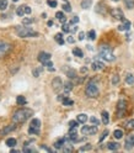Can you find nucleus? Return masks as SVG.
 <instances>
[{"label": "nucleus", "instance_id": "obj_1", "mask_svg": "<svg viewBox=\"0 0 134 153\" xmlns=\"http://www.w3.org/2000/svg\"><path fill=\"white\" fill-rule=\"evenodd\" d=\"M33 115V110L22 108L13 115V123H24Z\"/></svg>", "mask_w": 134, "mask_h": 153}, {"label": "nucleus", "instance_id": "obj_2", "mask_svg": "<svg viewBox=\"0 0 134 153\" xmlns=\"http://www.w3.org/2000/svg\"><path fill=\"white\" fill-rule=\"evenodd\" d=\"M99 51H100V57L102 59L107 61V62H113L114 59H116V57H114V54H113V50H112V47L110 45L102 43L100 46Z\"/></svg>", "mask_w": 134, "mask_h": 153}, {"label": "nucleus", "instance_id": "obj_3", "mask_svg": "<svg viewBox=\"0 0 134 153\" xmlns=\"http://www.w3.org/2000/svg\"><path fill=\"white\" fill-rule=\"evenodd\" d=\"M15 32L18 37H38L40 36L38 32L33 31L31 27H27V26H16Z\"/></svg>", "mask_w": 134, "mask_h": 153}, {"label": "nucleus", "instance_id": "obj_4", "mask_svg": "<svg viewBox=\"0 0 134 153\" xmlns=\"http://www.w3.org/2000/svg\"><path fill=\"white\" fill-rule=\"evenodd\" d=\"M85 94L88 98H96L99 95V87L95 80H90L85 88Z\"/></svg>", "mask_w": 134, "mask_h": 153}, {"label": "nucleus", "instance_id": "obj_5", "mask_svg": "<svg viewBox=\"0 0 134 153\" xmlns=\"http://www.w3.org/2000/svg\"><path fill=\"white\" fill-rule=\"evenodd\" d=\"M41 120L40 119H33L31 121V126L28 128V133L30 135H38L40 133V130H41Z\"/></svg>", "mask_w": 134, "mask_h": 153}, {"label": "nucleus", "instance_id": "obj_6", "mask_svg": "<svg viewBox=\"0 0 134 153\" xmlns=\"http://www.w3.org/2000/svg\"><path fill=\"white\" fill-rule=\"evenodd\" d=\"M126 110H127V101L121 99L117 104V116L118 117H122L124 116V114H126Z\"/></svg>", "mask_w": 134, "mask_h": 153}, {"label": "nucleus", "instance_id": "obj_7", "mask_svg": "<svg viewBox=\"0 0 134 153\" xmlns=\"http://www.w3.org/2000/svg\"><path fill=\"white\" fill-rule=\"evenodd\" d=\"M52 88L55 93H59L63 88H64V84H63V80L59 78V76H55V78L52 80Z\"/></svg>", "mask_w": 134, "mask_h": 153}, {"label": "nucleus", "instance_id": "obj_8", "mask_svg": "<svg viewBox=\"0 0 134 153\" xmlns=\"http://www.w3.org/2000/svg\"><path fill=\"white\" fill-rule=\"evenodd\" d=\"M81 133H82V135H85V136L96 135V133H97V127L96 126H82Z\"/></svg>", "mask_w": 134, "mask_h": 153}, {"label": "nucleus", "instance_id": "obj_9", "mask_svg": "<svg viewBox=\"0 0 134 153\" xmlns=\"http://www.w3.org/2000/svg\"><path fill=\"white\" fill-rule=\"evenodd\" d=\"M134 147V135H129L126 137V141H124V148L127 151H130Z\"/></svg>", "mask_w": 134, "mask_h": 153}, {"label": "nucleus", "instance_id": "obj_10", "mask_svg": "<svg viewBox=\"0 0 134 153\" xmlns=\"http://www.w3.org/2000/svg\"><path fill=\"white\" fill-rule=\"evenodd\" d=\"M111 15L114 19H118V20H123V19H124V14L122 11V9H119V7L112 9V10H111Z\"/></svg>", "mask_w": 134, "mask_h": 153}, {"label": "nucleus", "instance_id": "obj_11", "mask_svg": "<svg viewBox=\"0 0 134 153\" xmlns=\"http://www.w3.org/2000/svg\"><path fill=\"white\" fill-rule=\"evenodd\" d=\"M10 50H11V46L9 45V43L0 42V56H3V54H5V53H7Z\"/></svg>", "mask_w": 134, "mask_h": 153}, {"label": "nucleus", "instance_id": "obj_12", "mask_svg": "<svg viewBox=\"0 0 134 153\" xmlns=\"http://www.w3.org/2000/svg\"><path fill=\"white\" fill-rule=\"evenodd\" d=\"M15 128H16V125H15V123H14V125H7V126H5V127L1 128V131H0V135H1V136H5V135H7L9 132L14 131Z\"/></svg>", "mask_w": 134, "mask_h": 153}, {"label": "nucleus", "instance_id": "obj_13", "mask_svg": "<svg viewBox=\"0 0 134 153\" xmlns=\"http://www.w3.org/2000/svg\"><path fill=\"white\" fill-rule=\"evenodd\" d=\"M122 21H123V24L118 26V30L119 31H127V30H129V28H130V21L126 20V19H123Z\"/></svg>", "mask_w": 134, "mask_h": 153}, {"label": "nucleus", "instance_id": "obj_14", "mask_svg": "<svg viewBox=\"0 0 134 153\" xmlns=\"http://www.w3.org/2000/svg\"><path fill=\"white\" fill-rule=\"evenodd\" d=\"M51 59V54L47 53V52H41L40 54H38V61H40L41 63L46 62V61H49Z\"/></svg>", "mask_w": 134, "mask_h": 153}, {"label": "nucleus", "instance_id": "obj_15", "mask_svg": "<svg viewBox=\"0 0 134 153\" xmlns=\"http://www.w3.org/2000/svg\"><path fill=\"white\" fill-rule=\"evenodd\" d=\"M65 140H66V138H59L58 141H55L54 147H55L57 149H62V148L64 147V145H65Z\"/></svg>", "mask_w": 134, "mask_h": 153}, {"label": "nucleus", "instance_id": "obj_16", "mask_svg": "<svg viewBox=\"0 0 134 153\" xmlns=\"http://www.w3.org/2000/svg\"><path fill=\"white\" fill-rule=\"evenodd\" d=\"M101 116H102V122L105 123V125H108V122H110V115H108V112L107 111H102Z\"/></svg>", "mask_w": 134, "mask_h": 153}, {"label": "nucleus", "instance_id": "obj_17", "mask_svg": "<svg viewBox=\"0 0 134 153\" xmlns=\"http://www.w3.org/2000/svg\"><path fill=\"white\" fill-rule=\"evenodd\" d=\"M92 69L94 71H100V69H103V63L100 62V61H95L92 63Z\"/></svg>", "mask_w": 134, "mask_h": 153}, {"label": "nucleus", "instance_id": "obj_18", "mask_svg": "<svg viewBox=\"0 0 134 153\" xmlns=\"http://www.w3.org/2000/svg\"><path fill=\"white\" fill-rule=\"evenodd\" d=\"M107 148L110 151H117L119 148V143H117V142H110V143H107Z\"/></svg>", "mask_w": 134, "mask_h": 153}, {"label": "nucleus", "instance_id": "obj_19", "mask_svg": "<svg viewBox=\"0 0 134 153\" xmlns=\"http://www.w3.org/2000/svg\"><path fill=\"white\" fill-rule=\"evenodd\" d=\"M96 13H100V14H106V5L105 4H97V6H96Z\"/></svg>", "mask_w": 134, "mask_h": 153}, {"label": "nucleus", "instance_id": "obj_20", "mask_svg": "<svg viewBox=\"0 0 134 153\" xmlns=\"http://www.w3.org/2000/svg\"><path fill=\"white\" fill-rule=\"evenodd\" d=\"M55 17L58 19V20H60L62 24H65V21H66V17H65V15H64L63 11H58V13L55 14Z\"/></svg>", "mask_w": 134, "mask_h": 153}, {"label": "nucleus", "instance_id": "obj_21", "mask_svg": "<svg viewBox=\"0 0 134 153\" xmlns=\"http://www.w3.org/2000/svg\"><path fill=\"white\" fill-rule=\"evenodd\" d=\"M16 142H17L16 138H13V137H11V138H7L5 143H6V146H7V147H11V148H13V147L16 146Z\"/></svg>", "mask_w": 134, "mask_h": 153}, {"label": "nucleus", "instance_id": "obj_22", "mask_svg": "<svg viewBox=\"0 0 134 153\" xmlns=\"http://www.w3.org/2000/svg\"><path fill=\"white\" fill-rule=\"evenodd\" d=\"M65 74L69 76V78H76V72L73 69V68H69V69H65Z\"/></svg>", "mask_w": 134, "mask_h": 153}, {"label": "nucleus", "instance_id": "obj_23", "mask_svg": "<svg viewBox=\"0 0 134 153\" xmlns=\"http://www.w3.org/2000/svg\"><path fill=\"white\" fill-rule=\"evenodd\" d=\"M73 87H74V84L71 83V82H65L64 83V90H65V93H69L71 89H73Z\"/></svg>", "mask_w": 134, "mask_h": 153}, {"label": "nucleus", "instance_id": "obj_24", "mask_svg": "<svg viewBox=\"0 0 134 153\" xmlns=\"http://www.w3.org/2000/svg\"><path fill=\"white\" fill-rule=\"evenodd\" d=\"M76 120L79 121V123H85L86 121H88V116H86V114H80V115H78Z\"/></svg>", "mask_w": 134, "mask_h": 153}, {"label": "nucleus", "instance_id": "obj_25", "mask_svg": "<svg viewBox=\"0 0 134 153\" xmlns=\"http://www.w3.org/2000/svg\"><path fill=\"white\" fill-rule=\"evenodd\" d=\"M62 102H63V105H65V106H71V105H74V101L66 97L62 99Z\"/></svg>", "mask_w": 134, "mask_h": 153}, {"label": "nucleus", "instance_id": "obj_26", "mask_svg": "<svg viewBox=\"0 0 134 153\" xmlns=\"http://www.w3.org/2000/svg\"><path fill=\"white\" fill-rule=\"evenodd\" d=\"M92 4V0H81V7L82 9H89Z\"/></svg>", "mask_w": 134, "mask_h": 153}, {"label": "nucleus", "instance_id": "obj_27", "mask_svg": "<svg viewBox=\"0 0 134 153\" xmlns=\"http://www.w3.org/2000/svg\"><path fill=\"white\" fill-rule=\"evenodd\" d=\"M54 40L58 42L60 46H63L64 45V40H63V35L62 33H57L55 36H54Z\"/></svg>", "mask_w": 134, "mask_h": 153}, {"label": "nucleus", "instance_id": "obj_28", "mask_svg": "<svg viewBox=\"0 0 134 153\" xmlns=\"http://www.w3.org/2000/svg\"><path fill=\"white\" fill-rule=\"evenodd\" d=\"M126 83L127 84H129V85H132V84H134V75L133 74H127L126 75Z\"/></svg>", "mask_w": 134, "mask_h": 153}, {"label": "nucleus", "instance_id": "obj_29", "mask_svg": "<svg viewBox=\"0 0 134 153\" xmlns=\"http://www.w3.org/2000/svg\"><path fill=\"white\" fill-rule=\"evenodd\" d=\"M16 15H17V16H24V15H25V7H24V5L18 6V7L16 9Z\"/></svg>", "mask_w": 134, "mask_h": 153}, {"label": "nucleus", "instance_id": "obj_30", "mask_svg": "<svg viewBox=\"0 0 134 153\" xmlns=\"http://www.w3.org/2000/svg\"><path fill=\"white\" fill-rule=\"evenodd\" d=\"M64 1V5H63V10L64 11H66V13H70L71 11V6H70V4L66 1V0H63Z\"/></svg>", "mask_w": 134, "mask_h": 153}, {"label": "nucleus", "instance_id": "obj_31", "mask_svg": "<svg viewBox=\"0 0 134 153\" xmlns=\"http://www.w3.org/2000/svg\"><path fill=\"white\" fill-rule=\"evenodd\" d=\"M73 54H74V56H76V57H82V56H84L82 51L79 48V47H75V48L73 50Z\"/></svg>", "mask_w": 134, "mask_h": 153}, {"label": "nucleus", "instance_id": "obj_32", "mask_svg": "<svg viewBox=\"0 0 134 153\" xmlns=\"http://www.w3.org/2000/svg\"><path fill=\"white\" fill-rule=\"evenodd\" d=\"M16 102H17V105H25L27 101H26V99L22 97V95H18V97L16 98Z\"/></svg>", "mask_w": 134, "mask_h": 153}, {"label": "nucleus", "instance_id": "obj_33", "mask_svg": "<svg viewBox=\"0 0 134 153\" xmlns=\"http://www.w3.org/2000/svg\"><path fill=\"white\" fill-rule=\"evenodd\" d=\"M88 38H89V40H91V41L96 40V32H95V30H90L88 32Z\"/></svg>", "mask_w": 134, "mask_h": 153}, {"label": "nucleus", "instance_id": "obj_34", "mask_svg": "<svg viewBox=\"0 0 134 153\" xmlns=\"http://www.w3.org/2000/svg\"><path fill=\"white\" fill-rule=\"evenodd\" d=\"M113 136H114V138H117V140L122 138L123 137V131L122 130H116L113 132Z\"/></svg>", "mask_w": 134, "mask_h": 153}, {"label": "nucleus", "instance_id": "obj_35", "mask_svg": "<svg viewBox=\"0 0 134 153\" xmlns=\"http://www.w3.org/2000/svg\"><path fill=\"white\" fill-rule=\"evenodd\" d=\"M126 127L128 130H134V119H132V120H129V121L126 122Z\"/></svg>", "mask_w": 134, "mask_h": 153}, {"label": "nucleus", "instance_id": "obj_36", "mask_svg": "<svg viewBox=\"0 0 134 153\" xmlns=\"http://www.w3.org/2000/svg\"><path fill=\"white\" fill-rule=\"evenodd\" d=\"M124 5L128 9H133L134 7V0H124Z\"/></svg>", "mask_w": 134, "mask_h": 153}, {"label": "nucleus", "instance_id": "obj_37", "mask_svg": "<svg viewBox=\"0 0 134 153\" xmlns=\"http://www.w3.org/2000/svg\"><path fill=\"white\" fill-rule=\"evenodd\" d=\"M7 0H0V10H5V9L7 7Z\"/></svg>", "mask_w": 134, "mask_h": 153}, {"label": "nucleus", "instance_id": "obj_38", "mask_svg": "<svg viewBox=\"0 0 134 153\" xmlns=\"http://www.w3.org/2000/svg\"><path fill=\"white\" fill-rule=\"evenodd\" d=\"M91 148H92V146L90 145V143H88V145H85V146L80 147V148H79V152H85V151H90Z\"/></svg>", "mask_w": 134, "mask_h": 153}, {"label": "nucleus", "instance_id": "obj_39", "mask_svg": "<svg viewBox=\"0 0 134 153\" xmlns=\"http://www.w3.org/2000/svg\"><path fill=\"white\" fill-rule=\"evenodd\" d=\"M33 22V19H31V17H25V19H22V24L24 25H31Z\"/></svg>", "mask_w": 134, "mask_h": 153}, {"label": "nucleus", "instance_id": "obj_40", "mask_svg": "<svg viewBox=\"0 0 134 153\" xmlns=\"http://www.w3.org/2000/svg\"><path fill=\"white\" fill-rule=\"evenodd\" d=\"M63 152H73V146L70 145H64V147L62 148Z\"/></svg>", "mask_w": 134, "mask_h": 153}, {"label": "nucleus", "instance_id": "obj_41", "mask_svg": "<svg viewBox=\"0 0 134 153\" xmlns=\"http://www.w3.org/2000/svg\"><path fill=\"white\" fill-rule=\"evenodd\" d=\"M107 135H108V130H105V131L102 132V135L100 136V140H99V142H102L105 138L107 137Z\"/></svg>", "mask_w": 134, "mask_h": 153}, {"label": "nucleus", "instance_id": "obj_42", "mask_svg": "<svg viewBox=\"0 0 134 153\" xmlns=\"http://www.w3.org/2000/svg\"><path fill=\"white\" fill-rule=\"evenodd\" d=\"M118 82H119V75L114 74V75L112 76V84H113V85H116V84H118Z\"/></svg>", "mask_w": 134, "mask_h": 153}, {"label": "nucleus", "instance_id": "obj_43", "mask_svg": "<svg viewBox=\"0 0 134 153\" xmlns=\"http://www.w3.org/2000/svg\"><path fill=\"white\" fill-rule=\"evenodd\" d=\"M47 4H48L51 7H55L57 5H58V3H57L55 0H47Z\"/></svg>", "mask_w": 134, "mask_h": 153}, {"label": "nucleus", "instance_id": "obj_44", "mask_svg": "<svg viewBox=\"0 0 134 153\" xmlns=\"http://www.w3.org/2000/svg\"><path fill=\"white\" fill-rule=\"evenodd\" d=\"M78 123H79L78 120H76V121L71 120V121H69V126H70V128H73V127H76V126H78Z\"/></svg>", "mask_w": 134, "mask_h": 153}, {"label": "nucleus", "instance_id": "obj_45", "mask_svg": "<svg viewBox=\"0 0 134 153\" xmlns=\"http://www.w3.org/2000/svg\"><path fill=\"white\" fill-rule=\"evenodd\" d=\"M62 28H63V31H64V32H70V27H69L68 24H63Z\"/></svg>", "mask_w": 134, "mask_h": 153}, {"label": "nucleus", "instance_id": "obj_46", "mask_svg": "<svg viewBox=\"0 0 134 153\" xmlns=\"http://www.w3.org/2000/svg\"><path fill=\"white\" fill-rule=\"evenodd\" d=\"M24 152H26V153H31V152H37L35 148H30V147H27V146H25V148H24Z\"/></svg>", "mask_w": 134, "mask_h": 153}, {"label": "nucleus", "instance_id": "obj_47", "mask_svg": "<svg viewBox=\"0 0 134 153\" xmlns=\"http://www.w3.org/2000/svg\"><path fill=\"white\" fill-rule=\"evenodd\" d=\"M24 7H25V14H27V15H31V13H32L31 7H30V6H27V5H24Z\"/></svg>", "mask_w": 134, "mask_h": 153}, {"label": "nucleus", "instance_id": "obj_48", "mask_svg": "<svg viewBox=\"0 0 134 153\" xmlns=\"http://www.w3.org/2000/svg\"><path fill=\"white\" fill-rule=\"evenodd\" d=\"M90 122H91V123H94V125H99V123H100V121H99L96 117H94V116H92V117H90Z\"/></svg>", "mask_w": 134, "mask_h": 153}, {"label": "nucleus", "instance_id": "obj_49", "mask_svg": "<svg viewBox=\"0 0 134 153\" xmlns=\"http://www.w3.org/2000/svg\"><path fill=\"white\" fill-rule=\"evenodd\" d=\"M78 22H79V17H78V16H74L71 20H70V24H71V25H73V24H78Z\"/></svg>", "mask_w": 134, "mask_h": 153}, {"label": "nucleus", "instance_id": "obj_50", "mask_svg": "<svg viewBox=\"0 0 134 153\" xmlns=\"http://www.w3.org/2000/svg\"><path fill=\"white\" fill-rule=\"evenodd\" d=\"M41 148H42V149H44V151H47V152H49V153H51V152H53V149H52V148L47 147L46 145H41Z\"/></svg>", "mask_w": 134, "mask_h": 153}, {"label": "nucleus", "instance_id": "obj_51", "mask_svg": "<svg viewBox=\"0 0 134 153\" xmlns=\"http://www.w3.org/2000/svg\"><path fill=\"white\" fill-rule=\"evenodd\" d=\"M41 72H42V68H40V69H35V71H33V75L37 78V76H40V73H41Z\"/></svg>", "mask_w": 134, "mask_h": 153}, {"label": "nucleus", "instance_id": "obj_52", "mask_svg": "<svg viewBox=\"0 0 134 153\" xmlns=\"http://www.w3.org/2000/svg\"><path fill=\"white\" fill-rule=\"evenodd\" d=\"M42 64H43V65H46V67H52V65H53V63H52L51 61H46V62H43Z\"/></svg>", "mask_w": 134, "mask_h": 153}, {"label": "nucleus", "instance_id": "obj_53", "mask_svg": "<svg viewBox=\"0 0 134 153\" xmlns=\"http://www.w3.org/2000/svg\"><path fill=\"white\" fill-rule=\"evenodd\" d=\"M84 38H85V33H84V32H80V33H79V40L82 41Z\"/></svg>", "mask_w": 134, "mask_h": 153}, {"label": "nucleus", "instance_id": "obj_54", "mask_svg": "<svg viewBox=\"0 0 134 153\" xmlns=\"http://www.w3.org/2000/svg\"><path fill=\"white\" fill-rule=\"evenodd\" d=\"M66 41H68L69 43H74V41H75V40H74V38H73L71 36H69V37H68V40H66Z\"/></svg>", "mask_w": 134, "mask_h": 153}, {"label": "nucleus", "instance_id": "obj_55", "mask_svg": "<svg viewBox=\"0 0 134 153\" xmlns=\"http://www.w3.org/2000/svg\"><path fill=\"white\" fill-rule=\"evenodd\" d=\"M47 25H48L49 27H51V26H53V21H52V20H49V21H48V24H47Z\"/></svg>", "mask_w": 134, "mask_h": 153}, {"label": "nucleus", "instance_id": "obj_56", "mask_svg": "<svg viewBox=\"0 0 134 153\" xmlns=\"http://www.w3.org/2000/svg\"><path fill=\"white\" fill-rule=\"evenodd\" d=\"M86 71H88V69H86V68H85V67H84V68H81V69H80V72H81V73H85Z\"/></svg>", "mask_w": 134, "mask_h": 153}, {"label": "nucleus", "instance_id": "obj_57", "mask_svg": "<svg viewBox=\"0 0 134 153\" xmlns=\"http://www.w3.org/2000/svg\"><path fill=\"white\" fill-rule=\"evenodd\" d=\"M42 17H43V19H46V17H47V14H46V13H43V14H42Z\"/></svg>", "mask_w": 134, "mask_h": 153}, {"label": "nucleus", "instance_id": "obj_58", "mask_svg": "<svg viewBox=\"0 0 134 153\" xmlns=\"http://www.w3.org/2000/svg\"><path fill=\"white\" fill-rule=\"evenodd\" d=\"M11 152H14V153H17V152H20V151H17V149H11Z\"/></svg>", "mask_w": 134, "mask_h": 153}, {"label": "nucleus", "instance_id": "obj_59", "mask_svg": "<svg viewBox=\"0 0 134 153\" xmlns=\"http://www.w3.org/2000/svg\"><path fill=\"white\" fill-rule=\"evenodd\" d=\"M13 1H15V3H16V1H18V0H13Z\"/></svg>", "mask_w": 134, "mask_h": 153}, {"label": "nucleus", "instance_id": "obj_60", "mask_svg": "<svg viewBox=\"0 0 134 153\" xmlns=\"http://www.w3.org/2000/svg\"><path fill=\"white\" fill-rule=\"evenodd\" d=\"M113 1H119V0H113Z\"/></svg>", "mask_w": 134, "mask_h": 153}]
</instances>
